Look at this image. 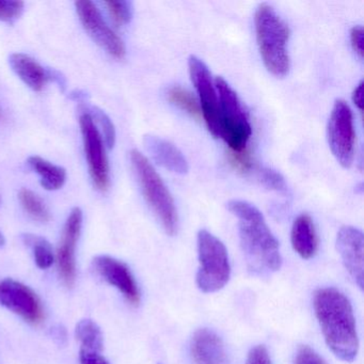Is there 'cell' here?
Wrapping results in <instances>:
<instances>
[{
	"mask_svg": "<svg viewBox=\"0 0 364 364\" xmlns=\"http://www.w3.org/2000/svg\"><path fill=\"white\" fill-rule=\"evenodd\" d=\"M168 100L173 105L178 106L181 109L191 114L193 118H201V108L197 100L191 95V92L181 88V87H173L168 91Z\"/></svg>",
	"mask_w": 364,
	"mask_h": 364,
	"instance_id": "obj_23",
	"label": "cell"
},
{
	"mask_svg": "<svg viewBox=\"0 0 364 364\" xmlns=\"http://www.w3.org/2000/svg\"><path fill=\"white\" fill-rule=\"evenodd\" d=\"M200 267L196 276L198 289L215 293L227 285L231 277L229 255L223 242L206 230L198 233Z\"/></svg>",
	"mask_w": 364,
	"mask_h": 364,
	"instance_id": "obj_5",
	"label": "cell"
},
{
	"mask_svg": "<svg viewBox=\"0 0 364 364\" xmlns=\"http://www.w3.org/2000/svg\"><path fill=\"white\" fill-rule=\"evenodd\" d=\"M255 22L257 46L264 65L270 73L283 77L289 70V26L268 4H261L257 7Z\"/></svg>",
	"mask_w": 364,
	"mask_h": 364,
	"instance_id": "obj_3",
	"label": "cell"
},
{
	"mask_svg": "<svg viewBox=\"0 0 364 364\" xmlns=\"http://www.w3.org/2000/svg\"><path fill=\"white\" fill-rule=\"evenodd\" d=\"M82 210L80 208H73L65 221L58 252H57L59 272L63 282L68 287H72L75 282V251L80 232H82Z\"/></svg>",
	"mask_w": 364,
	"mask_h": 364,
	"instance_id": "obj_12",
	"label": "cell"
},
{
	"mask_svg": "<svg viewBox=\"0 0 364 364\" xmlns=\"http://www.w3.org/2000/svg\"><path fill=\"white\" fill-rule=\"evenodd\" d=\"M5 236H4V234L0 232V248H3V247L5 246Z\"/></svg>",
	"mask_w": 364,
	"mask_h": 364,
	"instance_id": "obj_34",
	"label": "cell"
},
{
	"mask_svg": "<svg viewBox=\"0 0 364 364\" xmlns=\"http://www.w3.org/2000/svg\"><path fill=\"white\" fill-rule=\"evenodd\" d=\"M93 266L97 274L118 289L127 301L133 306L139 304V289L127 264L109 255H99L93 259Z\"/></svg>",
	"mask_w": 364,
	"mask_h": 364,
	"instance_id": "obj_14",
	"label": "cell"
},
{
	"mask_svg": "<svg viewBox=\"0 0 364 364\" xmlns=\"http://www.w3.org/2000/svg\"><path fill=\"white\" fill-rule=\"evenodd\" d=\"M14 73L33 91H42L48 80V73L39 63L28 55L16 53L9 57Z\"/></svg>",
	"mask_w": 364,
	"mask_h": 364,
	"instance_id": "obj_18",
	"label": "cell"
},
{
	"mask_svg": "<svg viewBox=\"0 0 364 364\" xmlns=\"http://www.w3.org/2000/svg\"><path fill=\"white\" fill-rule=\"evenodd\" d=\"M29 167L39 174L40 182L46 191H58L67 181V172L63 167L54 165L40 156L29 157Z\"/></svg>",
	"mask_w": 364,
	"mask_h": 364,
	"instance_id": "obj_19",
	"label": "cell"
},
{
	"mask_svg": "<svg viewBox=\"0 0 364 364\" xmlns=\"http://www.w3.org/2000/svg\"><path fill=\"white\" fill-rule=\"evenodd\" d=\"M191 353L195 364H228L223 340L208 328L195 332L191 338Z\"/></svg>",
	"mask_w": 364,
	"mask_h": 364,
	"instance_id": "obj_15",
	"label": "cell"
},
{
	"mask_svg": "<svg viewBox=\"0 0 364 364\" xmlns=\"http://www.w3.org/2000/svg\"><path fill=\"white\" fill-rule=\"evenodd\" d=\"M189 74L199 95L200 108L208 131L219 137V101L208 65L196 56L189 57Z\"/></svg>",
	"mask_w": 364,
	"mask_h": 364,
	"instance_id": "obj_9",
	"label": "cell"
},
{
	"mask_svg": "<svg viewBox=\"0 0 364 364\" xmlns=\"http://www.w3.org/2000/svg\"><path fill=\"white\" fill-rule=\"evenodd\" d=\"M144 146L159 165L174 173L185 174L188 171V164L180 150L171 142L148 135L144 139Z\"/></svg>",
	"mask_w": 364,
	"mask_h": 364,
	"instance_id": "obj_16",
	"label": "cell"
},
{
	"mask_svg": "<svg viewBox=\"0 0 364 364\" xmlns=\"http://www.w3.org/2000/svg\"><path fill=\"white\" fill-rule=\"evenodd\" d=\"M215 87L219 101V137L230 150H245L252 134L248 116L235 91L223 77L215 80Z\"/></svg>",
	"mask_w": 364,
	"mask_h": 364,
	"instance_id": "obj_6",
	"label": "cell"
},
{
	"mask_svg": "<svg viewBox=\"0 0 364 364\" xmlns=\"http://www.w3.org/2000/svg\"><path fill=\"white\" fill-rule=\"evenodd\" d=\"M25 4L23 1L0 0V21L14 23L22 16Z\"/></svg>",
	"mask_w": 364,
	"mask_h": 364,
	"instance_id": "obj_27",
	"label": "cell"
},
{
	"mask_svg": "<svg viewBox=\"0 0 364 364\" xmlns=\"http://www.w3.org/2000/svg\"><path fill=\"white\" fill-rule=\"evenodd\" d=\"M313 306L330 350L342 361L353 362L358 355L359 340L348 298L334 287H323L315 291Z\"/></svg>",
	"mask_w": 364,
	"mask_h": 364,
	"instance_id": "obj_1",
	"label": "cell"
},
{
	"mask_svg": "<svg viewBox=\"0 0 364 364\" xmlns=\"http://www.w3.org/2000/svg\"><path fill=\"white\" fill-rule=\"evenodd\" d=\"M129 159L146 203L152 208L166 233L174 235L178 232V218L171 193L150 161L139 151L132 150Z\"/></svg>",
	"mask_w": 364,
	"mask_h": 364,
	"instance_id": "obj_4",
	"label": "cell"
},
{
	"mask_svg": "<svg viewBox=\"0 0 364 364\" xmlns=\"http://www.w3.org/2000/svg\"><path fill=\"white\" fill-rule=\"evenodd\" d=\"M363 27L362 26H355L351 29V46L360 59L363 58Z\"/></svg>",
	"mask_w": 364,
	"mask_h": 364,
	"instance_id": "obj_31",
	"label": "cell"
},
{
	"mask_svg": "<svg viewBox=\"0 0 364 364\" xmlns=\"http://www.w3.org/2000/svg\"><path fill=\"white\" fill-rule=\"evenodd\" d=\"M336 249L349 276L362 291L364 285L363 233L349 225L341 228L336 237Z\"/></svg>",
	"mask_w": 364,
	"mask_h": 364,
	"instance_id": "obj_13",
	"label": "cell"
},
{
	"mask_svg": "<svg viewBox=\"0 0 364 364\" xmlns=\"http://www.w3.org/2000/svg\"><path fill=\"white\" fill-rule=\"evenodd\" d=\"M76 338L82 344V350L101 353L103 349V333L99 326L91 319H82L76 326Z\"/></svg>",
	"mask_w": 364,
	"mask_h": 364,
	"instance_id": "obj_20",
	"label": "cell"
},
{
	"mask_svg": "<svg viewBox=\"0 0 364 364\" xmlns=\"http://www.w3.org/2000/svg\"><path fill=\"white\" fill-rule=\"evenodd\" d=\"M294 364H327L325 360L308 345H302L298 348Z\"/></svg>",
	"mask_w": 364,
	"mask_h": 364,
	"instance_id": "obj_29",
	"label": "cell"
},
{
	"mask_svg": "<svg viewBox=\"0 0 364 364\" xmlns=\"http://www.w3.org/2000/svg\"><path fill=\"white\" fill-rule=\"evenodd\" d=\"M80 363L82 364H110L101 353L82 350L80 349Z\"/></svg>",
	"mask_w": 364,
	"mask_h": 364,
	"instance_id": "obj_32",
	"label": "cell"
},
{
	"mask_svg": "<svg viewBox=\"0 0 364 364\" xmlns=\"http://www.w3.org/2000/svg\"><path fill=\"white\" fill-rule=\"evenodd\" d=\"M80 125L93 184L100 191H105L109 186V164L104 146L105 142L95 120L87 112L80 114Z\"/></svg>",
	"mask_w": 364,
	"mask_h": 364,
	"instance_id": "obj_8",
	"label": "cell"
},
{
	"mask_svg": "<svg viewBox=\"0 0 364 364\" xmlns=\"http://www.w3.org/2000/svg\"><path fill=\"white\" fill-rule=\"evenodd\" d=\"M21 203L24 210L28 213L29 216L40 223H48L50 219V212L44 202L29 189H21L18 193Z\"/></svg>",
	"mask_w": 364,
	"mask_h": 364,
	"instance_id": "obj_22",
	"label": "cell"
},
{
	"mask_svg": "<svg viewBox=\"0 0 364 364\" xmlns=\"http://www.w3.org/2000/svg\"><path fill=\"white\" fill-rule=\"evenodd\" d=\"M246 364H272L267 348L264 345H257L249 351Z\"/></svg>",
	"mask_w": 364,
	"mask_h": 364,
	"instance_id": "obj_30",
	"label": "cell"
},
{
	"mask_svg": "<svg viewBox=\"0 0 364 364\" xmlns=\"http://www.w3.org/2000/svg\"><path fill=\"white\" fill-rule=\"evenodd\" d=\"M75 7L82 26L95 43L99 44L114 58L122 59L125 56L124 43L104 21L97 6L85 0L76 1Z\"/></svg>",
	"mask_w": 364,
	"mask_h": 364,
	"instance_id": "obj_10",
	"label": "cell"
},
{
	"mask_svg": "<svg viewBox=\"0 0 364 364\" xmlns=\"http://www.w3.org/2000/svg\"><path fill=\"white\" fill-rule=\"evenodd\" d=\"M291 246L294 250L304 259L314 257L318 248L316 230L312 218L302 214L294 221L291 232Z\"/></svg>",
	"mask_w": 364,
	"mask_h": 364,
	"instance_id": "obj_17",
	"label": "cell"
},
{
	"mask_svg": "<svg viewBox=\"0 0 364 364\" xmlns=\"http://www.w3.org/2000/svg\"><path fill=\"white\" fill-rule=\"evenodd\" d=\"M228 210L238 219L240 246L252 274L278 272L282 266L280 246L259 208L242 200L228 202Z\"/></svg>",
	"mask_w": 364,
	"mask_h": 364,
	"instance_id": "obj_2",
	"label": "cell"
},
{
	"mask_svg": "<svg viewBox=\"0 0 364 364\" xmlns=\"http://www.w3.org/2000/svg\"><path fill=\"white\" fill-rule=\"evenodd\" d=\"M353 101L355 105L359 108V110H363V82H360L355 87V91L353 93Z\"/></svg>",
	"mask_w": 364,
	"mask_h": 364,
	"instance_id": "obj_33",
	"label": "cell"
},
{
	"mask_svg": "<svg viewBox=\"0 0 364 364\" xmlns=\"http://www.w3.org/2000/svg\"><path fill=\"white\" fill-rule=\"evenodd\" d=\"M327 132L332 154L343 167H350L355 154V127L350 107L343 100L334 103Z\"/></svg>",
	"mask_w": 364,
	"mask_h": 364,
	"instance_id": "obj_7",
	"label": "cell"
},
{
	"mask_svg": "<svg viewBox=\"0 0 364 364\" xmlns=\"http://www.w3.org/2000/svg\"><path fill=\"white\" fill-rule=\"evenodd\" d=\"M85 112H87L101 127V135L104 138L106 146L109 149L114 148V144H116V129H114V123L112 122L109 117L103 110L95 107V106H88L85 108Z\"/></svg>",
	"mask_w": 364,
	"mask_h": 364,
	"instance_id": "obj_24",
	"label": "cell"
},
{
	"mask_svg": "<svg viewBox=\"0 0 364 364\" xmlns=\"http://www.w3.org/2000/svg\"><path fill=\"white\" fill-rule=\"evenodd\" d=\"M23 242L33 249L36 264L41 269H48L54 263L55 257L52 246L46 238L33 234L23 235Z\"/></svg>",
	"mask_w": 364,
	"mask_h": 364,
	"instance_id": "obj_21",
	"label": "cell"
},
{
	"mask_svg": "<svg viewBox=\"0 0 364 364\" xmlns=\"http://www.w3.org/2000/svg\"><path fill=\"white\" fill-rule=\"evenodd\" d=\"M0 304L31 323H39L43 316L41 302L35 291L14 279L0 283Z\"/></svg>",
	"mask_w": 364,
	"mask_h": 364,
	"instance_id": "obj_11",
	"label": "cell"
},
{
	"mask_svg": "<svg viewBox=\"0 0 364 364\" xmlns=\"http://www.w3.org/2000/svg\"><path fill=\"white\" fill-rule=\"evenodd\" d=\"M257 176H259L262 184L270 191H274L277 193H287V188L284 178L279 172L274 171L270 168H262L257 172Z\"/></svg>",
	"mask_w": 364,
	"mask_h": 364,
	"instance_id": "obj_26",
	"label": "cell"
},
{
	"mask_svg": "<svg viewBox=\"0 0 364 364\" xmlns=\"http://www.w3.org/2000/svg\"><path fill=\"white\" fill-rule=\"evenodd\" d=\"M230 164L240 173H248L252 169V157L247 149L242 151H231L229 155Z\"/></svg>",
	"mask_w": 364,
	"mask_h": 364,
	"instance_id": "obj_28",
	"label": "cell"
},
{
	"mask_svg": "<svg viewBox=\"0 0 364 364\" xmlns=\"http://www.w3.org/2000/svg\"><path fill=\"white\" fill-rule=\"evenodd\" d=\"M108 12L117 25H127L133 18V4L131 1H107Z\"/></svg>",
	"mask_w": 364,
	"mask_h": 364,
	"instance_id": "obj_25",
	"label": "cell"
}]
</instances>
